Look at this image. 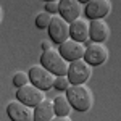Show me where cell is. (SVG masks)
Segmentation results:
<instances>
[{
	"label": "cell",
	"mask_w": 121,
	"mask_h": 121,
	"mask_svg": "<svg viewBox=\"0 0 121 121\" xmlns=\"http://www.w3.org/2000/svg\"><path fill=\"white\" fill-rule=\"evenodd\" d=\"M68 102L71 105V108H74L76 112L84 113L89 112L92 108L94 103V95L92 91L87 86H69L68 91L65 92Z\"/></svg>",
	"instance_id": "6da1fadb"
},
{
	"label": "cell",
	"mask_w": 121,
	"mask_h": 121,
	"mask_svg": "<svg viewBox=\"0 0 121 121\" xmlns=\"http://www.w3.org/2000/svg\"><path fill=\"white\" fill-rule=\"evenodd\" d=\"M40 66L45 68L47 71H50L55 78H58V76L68 74V66H69V63L61 58V55L58 53V50L48 48V50L40 53Z\"/></svg>",
	"instance_id": "7a4b0ae2"
},
{
	"label": "cell",
	"mask_w": 121,
	"mask_h": 121,
	"mask_svg": "<svg viewBox=\"0 0 121 121\" xmlns=\"http://www.w3.org/2000/svg\"><path fill=\"white\" fill-rule=\"evenodd\" d=\"M28 76H29V84H32L34 87H37L42 92L50 91L53 87V82H55V76L50 71H47L45 68H42L40 65L31 66V69L28 71Z\"/></svg>",
	"instance_id": "3957f363"
},
{
	"label": "cell",
	"mask_w": 121,
	"mask_h": 121,
	"mask_svg": "<svg viewBox=\"0 0 121 121\" xmlns=\"http://www.w3.org/2000/svg\"><path fill=\"white\" fill-rule=\"evenodd\" d=\"M92 76V66H89L84 60L73 61L68 66V81L71 86H84Z\"/></svg>",
	"instance_id": "277c9868"
},
{
	"label": "cell",
	"mask_w": 121,
	"mask_h": 121,
	"mask_svg": "<svg viewBox=\"0 0 121 121\" xmlns=\"http://www.w3.org/2000/svg\"><path fill=\"white\" fill-rule=\"evenodd\" d=\"M45 99V94L42 91H39L37 87H34L32 84H28L24 87H19L16 91V100L21 102L23 105H26L29 108H36L39 103Z\"/></svg>",
	"instance_id": "5b68a950"
},
{
	"label": "cell",
	"mask_w": 121,
	"mask_h": 121,
	"mask_svg": "<svg viewBox=\"0 0 121 121\" xmlns=\"http://www.w3.org/2000/svg\"><path fill=\"white\" fill-rule=\"evenodd\" d=\"M48 37L52 42H55L58 45H61L69 39V24L65 19H61L58 15L52 18L50 24H48Z\"/></svg>",
	"instance_id": "8992f818"
},
{
	"label": "cell",
	"mask_w": 121,
	"mask_h": 121,
	"mask_svg": "<svg viewBox=\"0 0 121 121\" xmlns=\"http://www.w3.org/2000/svg\"><path fill=\"white\" fill-rule=\"evenodd\" d=\"M82 60L89 66H100L108 60V48L103 44H87Z\"/></svg>",
	"instance_id": "52a82bcc"
},
{
	"label": "cell",
	"mask_w": 121,
	"mask_h": 121,
	"mask_svg": "<svg viewBox=\"0 0 121 121\" xmlns=\"http://www.w3.org/2000/svg\"><path fill=\"white\" fill-rule=\"evenodd\" d=\"M112 11V3L110 0H91L84 7V15L89 21L95 19H103Z\"/></svg>",
	"instance_id": "ba28073f"
},
{
	"label": "cell",
	"mask_w": 121,
	"mask_h": 121,
	"mask_svg": "<svg viewBox=\"0 0 121 121\" xmlns=\"http://www.w3.org/2000/svg\"><path fill=\"white\" fill-rule=\"evenodd\" d=\"M84 52H86V45L74 42L71 39H68L66 42H63L61 45H58V53L61 55V58L68 61V63H73L78 60H82Z\"/></svg>",
	"instance_id": "9c48e42d"
},
{
	"label": "cell",
	"mask_w": 121,
	"mask_h": 121,
	"mask_svg": "<svg viewBox=\"0 0 121 121\" xmlns=\"http://www.w3.org/2000/svg\"><path fill=\"white\" fill-rule=\"evenodd\" d=\"M7 115L11 121H32L34 120V110L23 105L18 100H10L7 105Z\"/></svg>",
	"instance_id": "30bf717a"
},
{
	"label": "cell",
	"mask_w": 121,
	"mask_h": 121,
	"mask_svg": "<svg viewBox=\"0 0 121 121\" xmlns=\"http://www.w3.org/2000/svg\"><path fill=\"white\" fill-rule=\"evenodd\" d=\"M81 11H82V8H81V3L78 0H61L58 5V16L65 19L68 24L79 19Z\"/></svg>",
	"instance_id": "8fae6325"
},
{
	"label": "cell",
	"mask_w": 121,
	"mask_h": 121,
	"mask_svg": "<svg viewBox=\"0 0 121 121\" xmlns=\"http://www.w3.org/2000/svg\"><path fill=\"white\" fill-rule=\"evenodd\" d=\"M110 36V28L103 19L89 21V42L91 44H103Z\"/></svg>",
	"instance_id": "7c38bea8"
},
{
	"label": "cell",
	"mask_w": 121,
	"mask_h": 121,
	"mask_svg": "<svg viewBox=\"0 0 121 121\" xmlns=\"http://www.w3.org/2000/svg\"><path fill=\"white\" fill-rule=\"evenodd\" d=\"M69 39L79 44H91L89 42V23L87 19L79 18L69 24Z\"/></svg>",
	"instance_id": "4fadbf2b"
},
{
	"label": "cell",
	"mask_w": 121,
	"mask_h": 121,
	"mask_svg": "<svg viewBox=\"0 0 121 121\" xmlns=\"http://www.w3.org/2000/svg\"><path fill=\"white\" fill-rule=\"evenodd\" d=\"M55 118V112H53V102L44 99L34 108V120L32 121H52Z\"/></svg>",
	"instance_id": "5bb4252c"
},
{
	"label": "cell",
	"mask_w": 121,
	"mask_h": 121,
	"mask_svg": "<svg viewBox=\"0 0 121 121\" xmlns=\"http://www.w3.org/2000/svg\"><path fill=\"white\" fill-rule=\"evenodd\" d=\"M52 102H53V112H55V116H58V118L69 116V113H71L73 108H71V105H69V102H68V99H66L65 94L56 95Z\"/></svg>",
	"instance_id": "9a60e30c"
},
{
	"label": "cell",
	"mask_w": 121,
	"mask_h": 121,
	"mask_svg": "<svg viewBox=\"0 0 121 121\" xmlns=\"http://www.w3.org/2000/svg\"><path fill=\"white\" fill-rule=\"evenodd\" d=\"M52 18H53V16L48 15L45 10L40 11V13H37V16H36V28L37 29H48V24H50Z\"/></svg>",
	"instance_id": "2e32d148"
},
{
	"label": "cell",
	"mask_w": 121,
	"mask_h": 121,
	"mask_svg": "<svg viewBox=\"0 0 121 121\" xmlns=\"http://www.w3.org/2000/svg\"><path fill=\"white\" fill-rule=\"evenodd\" d=\"M29 84V76L28 73H24V71H18V73H15L13 76V86L19 89V87H24V86H28Z\"/></svg>",
	"instance_id": "e0dca14e"
},
{
	"label": "cell",
	"mask_w": 121,
	"mask_h": 121,
	"mask_svg": "<svg viewBox=\"0 0 121 121\" xmlns=\"http://www.w3.org/2000/svg\"><path fill=\"white\" fill-rule=\"evenodd\" d=\"M69 86H71V84H69V81H68L66 76H58V78H55L53 87H55L56 91H60V92H66Z\"/></svg>",
	"instance_id": "ac0fdd59"
},
{
	"label": "cell",
	"mask_w": 121,
	"mask_h": 121,
	"mask_svg": "<svg viewBox=\"0 0 121 121\" xmlns=\"http://www.w3.org/2000/svg\"><path fill=\"white\" fill-rule=\"evenodd\" d=\"M58 5H60L58 0H50V2L45 3V11L48 15H52V16H56L58 15Z\"/></svg>",
	"instance_id": "d6986e66"
},
{
	"label": "cell",
	"mask_w": 121,
	"mask_h": 121,
	"mask_svg": "<svg viewBox=\"0 0 121 121\" xmlns=\"http://www.w3.org/2000/svg\"><path fill=\"white\" fill-rule=\"evenodd\" d=\"M48 48H52V47H50V44H48L47 40H44V42H42V50L45 52V50H48Z\"/></svg>",
	"instance_id": "ffe728a7"
},
{
	"label": "cell",
	"mask_w": 121,
	"mask_h": 121,
	"mask_svg": "<svg viewBox=\"0 0 121 121\" xmlns=\"http://www.w3.org/2000/svg\"><path fill=\"white\" fill-rule=\"evenodd\" d=\"M52 121H71V118H68V116H65V118H58V116H55Z\"/></svg>",
	"instance_id": "44dd1931"
},
{
	"label": "cell",
	"mask_w": 121,
	"mask_h": 121,
	"mask_svg": "<svg viewBox=\"0 0 121 121\" xmlns=\"http://www.w3.org/2000/svg\"><path fill=\"white\" fill-rule=\"evenodd\" d=\"M2 18H3V11H2V7H0V23H2Z\"/></svg>",
	"instance_id": "7402d4cb"
}]
</instances>
